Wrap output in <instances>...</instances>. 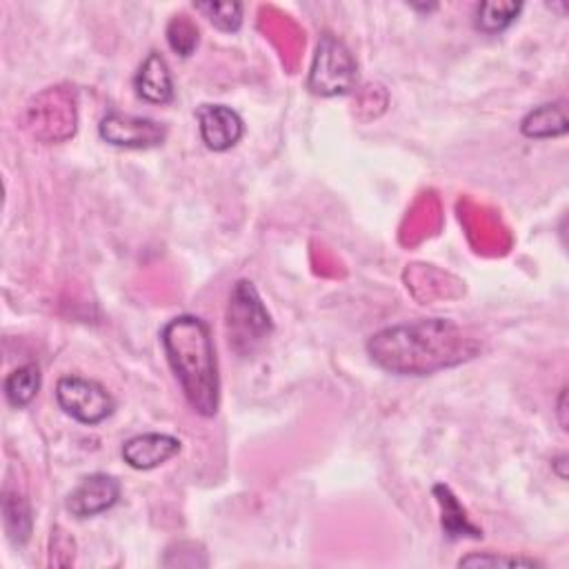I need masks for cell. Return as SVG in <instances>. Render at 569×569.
Here are the masks:
<instances>
[{
  "mask_svg": "<svg viewBox=\"0 0 569 569\" xmlns=\"http://www.w3.org/2000/svg\"><path fill=\"white\" fill-rule=\"evenodd\" d=\"M121 498V483L109 474L85 476L68 496L65 509L76 519H92L111 509Z\"/></svg>",
  "mask_w": 569,
  "mask_h": 569,
  "instance_id": "obj_7",
  "label": "cell"
},
{
  "mask_svg": "<svg viewBox=\"0 0 569 569\" xmlns=\"http://www.w3.org/2000/svg\"><path fill=\"white\" fill-rule=\"evenodd\" d=\"M167 40L169 47H172L179 56H183V59H187L198 45V32L185 16H177L167 27Z\"/></svg>",
  "mask_w": 569,
  "mask_h": 569,
  "instance_id": "obj_17",
  "label": "cell"
},
{
  "mask_svg": "<svg viewBox=\"0 0 569 569\" xmlns=\"http://www.w3.org/2000/svg\"><path fill=\"white\" fill-rule=\"evenodd\" d=\"M98 134L105 143L125 149H152L167 138V130L160 123L121 111H109L98 125Z\"/></svg>",
  "mask_w": 569,
  "mask_h": 569,
  "instance_id": "obj_6",
  "label": "cell"
},
{
  "mask_svg": "<svg viewBox=\"0 0 569 569\" xmlns=\"http://www.w3.org/2000/svg\"><path fill=\"white\" fill-rule=\"evenodd\" d=\"M569 121L565 113V102H547L532 109L521 121V134L528 138H556L567 134Z\"/></svg>",
  "mask_w": 569,
  "mask_h": 569,
  "instance_id": "obj_11",
  "label": "cell"
},
{
  "mask_svg": "<svg viewBox=\"0 0 569 569\" xmlns=\"http://www.w3.org/2000/svg\"><path fill=\"white\" fill-rule=\"evenodd\" d=\"M3 514H5L8 536L12 538V543L25 545L32 534V511H29L27 503L21 496L5 494Z\"/></svg>",
  "mask_w": 569,
  "mask_h": 569,
  "instance_id": "obj_14",
  "label": "cell"
},
{
  "mask_svg": "<svg viewBox=\"0 0 569 569\" xmlns=\"http://www.w3.org/2000/svg\"><path fill=\"white\" fill-rule=\"evenodd\" d=\"M565 398H567V389L560 391V405H558V412H560V425L562 429H567V421H565Z\"/></svg>",
  "mask_w": 569,
  "mask_h": 569,
  "instance_id": "obj_19",
  "label": "cell"
},
{
  "mask_svg": "<svg viewBox=\"0 0 569 569\" xmlns=\"http://www.w3.org/2000/svg\"><path fill=\"white\" fill-rule=\"evenodd\" d=\"M56 401H59L68 416L83 425H98L117 410L113 396L98 380L83 376L59 378V383H56Z\"/></svg>",
  "mask_w": 569,
  "mask_h": 569,
  "instance_id": "obj_5",
  "label": "cell"
},
{
  "mask_svg": "<svg viewBox=\"0 0 569 569\" xmlns=\"http://www.w3.org/2000/svg\"><path fill=\"white\" fill-rule=\"evenodd\" d=\"M565 461H567V457H560V459H558V461H556V465H558V468H565ZM558 476H560V479H562V481H565V479H567V474H565V472H562V470H558Z\"/></svg>",
  "mask_w": 569,
  "mask_h": 569,
  "instance_id": "obj_20",
  "label": "cell"
},
{
  "mask_svg": "<svg viewBox=\"0 0 569 569\" xmlns=\"http://www.w3.org/2000/svg\"><path fill=\"white\" fill-rule=\"evenodd\" d=\"M136 94L152 105H167L174 100V81L172 72H169L167 61L158 51H149L143 65L138 68V74L134 78Z\"/></svg>",
  "mask_w": 569,
  "mask_h": 569,
  "instance_id": "obj_10",
  "label": "cell"
},
{
  "mask_svg": "<svg viewBox=\"0 0 569 569\" xmlns=\"http://www.w3.org/2000/svg\"><path fill=\"white\" fill-rule=\"evenodd\" d=\"M536 567L534 558H519V556H492V554H470L459 560V567Z\"/></svg>",
  "mask_w": 569,
  "mask_h": 569,
  "instance_id": "obj_18",
  "label": "cell"
},
{
  "mask_svg": "<svg viewBox=\"0 0 569 569\" xmlns=\"http://www.w3.org/2000/svg\"><path fill=\"white\" fill-rule=\"evenodd\" d=\"M201 138L211 152H227L245 134V123L239 113L227 105H201L196 109Z\"/></svg>",
  "mask_w": 569,
  "mask_h": 569,
  "instance_id": "obj_8",
  "label": "cell"
},
{
  "mask_svg": "<svg viewBox=\"0 0 569 569\" xmlns=\"http://www.w3.org/2000/svg\"><path fill=\"white\" fill-rule=\"evenodd\" d=\"M274 323L263 305L254 282L239 280L227 305V336H230V348L239 356H252L263 340L271 334Z\"/></svg>",
  "mask_w": 569,
  "mask_h": 569,
  "instance_id": "obj_3",
  "label": "cell"
},
{
  "mask_svg": "<svg viewBox=\"0 0 569 569\" xmlns=\"http://www.w3.org/2000/svg\"><path fill=\"white\" fill-rule=\"evenodd\" d=\"M374 363L398 376H425L474 359L479 346L445 318H423L374 334L367 343Z\"/></svg>",
  "mask_w": 569,
  "mask_h": 569,
  "instance_id": "obj_1",
  "label": "cell"
},
{
  "mask_svg": "<svg viewBox=\"0 0 569 569\" xmlns=\"http://www.w3.org/2000/svg\"><path fill=\"white\" fill-rule=\"evenodd\" d=\"M359 83V65L350 47L325 32L318 38L314 63L307 78V89L316 96H343L350 94Z\"/></svg>",
  "mask_w": 569,
  "mask_h": 569,
  "instance_id": "obj_4",
  "label": "cell"
},
{
  "mask_svg": "<svg viewBox=\"0 0 569 569\" xmlns=\"http://www.w3.org/2000/svg\"><path fill=\"white\" fill-rule=\"evenodd\" d=\"M160 343L194 412L216 416L220 378L209 325L192 314L177 316L162 327Z\"/></svg>",
  "mask_w": 569,
  "mask_h": 569,
  "instance_id": "obj_2",
  "label": "cell"
},
{
  "mask_svg": "<svg viewBox=\"0 0 569 569\" xmlns=\"http://www.w3.org/2000/svg\"><path fill=\"white\" fill-rule=\"evenodd\" d=\"M434 496L443 509V530L449 538H463V536H470V538H481L483 532L479 528H474L468 517H465V509L461 507L459 498L451 494L449 487L445 485H436L434 487Z\"/></svg>",
  "mask_w": 569,
  "mask_h": 569,
  "instance_id": "obj_12",
  "label": "cell"
},
{
  "mask_svg": "<svg viewBox=\"0 0 569 569\" xmlns=\"http://www.w3.org/2000/svg\"><path fill=\"white\" fill-rule=\"evenodd\" d=\"M521 10V3H481L476 10V29L498 34L517 21Z\"/></svg>",
  "mask_w": 569,
  "mask_h": 569,
  "instance_id": "obj_15",
  "label": "cell"
},
{
  "mask_svg": "<svg viewBox=\"0 0 569 569\" xmlns=\"http://www.w3.org/2000/svg\"><path fill=\"white\" fill-rule=\"evenodd\" d=\"M40 389V367L36 363H27L16 367L5 378V398L16 410L27 408Z\"/></svg>",
  "mask_w": 569,
  "mask_h": 569,
  "instance_id": "obj_13",
  "label": "cell"
},
{
  "mask_svg": "<svg viewBox=\"0 0 569 569\" xmlns=\"http://www.w3.org/2000/svg\"><path fill=\"white\" fill-rule=\"evenodd\" d=\"M183 443L172 436V434H158V432H147V434H138L132 436L130 440L123 443V461L132 468V470H156L160 465H165L167 461H172L177 453L181 451Z\"/></svg>",
  "mask_w": 569,
  "mask_h": 569,
  "instance_id": "obj_9",
  "label": "cell"
},
{
  "mask_svg": "<svg viewBox=\"0 0 569 569\" xmlns=\"http://www.w3.org/2000/svg\"><path fill=\"white\" fill-rule=\"evenodd\" d=\"M196 10L203 12L220 32H239L243 25L241 3H198Z\"/></svg>",
  "mask_w": 569,
  "mask_h": 569,
  "instance_id": "obj_16",
  "label": "cell"
}]
</instances>
